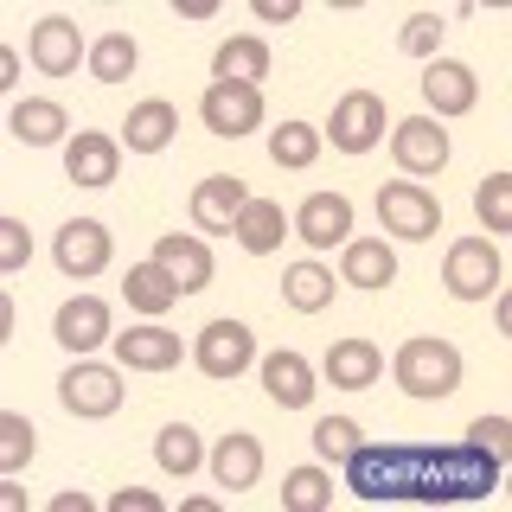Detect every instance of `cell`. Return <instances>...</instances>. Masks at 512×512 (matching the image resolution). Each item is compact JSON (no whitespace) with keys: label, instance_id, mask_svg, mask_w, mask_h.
Masks as SVG:
<instances>
[{"label":"cell","instance_id":"11","mask_svg":"<svg viewBox=\"0 0 512 512\" xmlns=\"http://www.w3.org/2000/svg\"><path fill=\"white\" fill-rule=\"evenodd\" d=\"M64 173H71L77 186H109L122 173V148L103 128H77V135L64 141Z\"/></svg>","mask_w":512,"mask_h":512},{"label":"cell","instance_id":"22","mask_svg":"<svg viewBox=\"0 0 512 512\" xmlns=\"http://www.w3.org/2000/svg\"><path fill=\"white\" fill-rule=\"evenodd\" d=\"M231 237H237V244H244L250 256H276V250H282V237H288L282 205H276V199H244V212H237Z\"/></svg>","mask_w":512,"mask_h":512},{"label":"cell","instance_id":"30","mask_svg":"<svg viewBox=\"0 0 512 512\" xmlns=\"http://www.w3.org/2000/svg\"><path fill=\"white\" fill-rule=\"evenodd\" d=\"M154 461H160L167 474H192V468L205 461V448H199V429H192V423H167V429L154 436Z\"/></svg>","mask_w":512,"mask_h":512},{"label":"cell","instance_id":"40","mask_svg":"<svg viewBox=\"0 0 512 512\" xmlns=\"http://www.w3.org/2000/svg\"><path fill=\"white\" fill-rule=\"evenodd\" d=\"M256 7V20H269V26H288L301 13V0H250Z\"/></svg>","mask_w":512,"mask_h":512},{"label":"cell","instance_id":"2","mask_svg":"<svg viewBox=\"0 0 512 512\" xmlns=\"http://www.w3.org/2000/svg\"><path fill=\"white\" fill-rule=\"evenodd\" d=\"M391 372H397V391H404V397H448L461 384V352L448 340H429V333H423V340L397 346Z\"/></svg>","mask_w":512,"mask_h":512},{"label":"cell","instance_id":"37","mask_svg":"<svg viewBox=\"0 0 512 512\" xmlns=\"http://www.w3.org/2000/svg\"><path fill=\"white\" fill-rule=\"evenodd\" d=\"M468 442L487 448V455H500V461H512V423H500V416H474V423H468Z\"/></svg>","mask_w":512,"mask_h":512},{"label":"cell","instance_id":"25","mask_svg":"<svg viewBox=\"0 0 512 512\" xmlns=\"http://www.w3.org/2000/svg\"><path fill=\"white\" fill-rule=\"evenodd\" d=\"M340 276L372 295V288L397 282V256H391V244H378V237H359V244H346V256H340Z\"/></svg>","mask_w":512,"mask_h":512},{"label":"cell","instance_id":"19","mask_svg":"<svg viewBox=\"0 0 512 512\" xmlns=\"http://www.w3.org/2000/svg\"><path fill=\"white\" fill-rule=\"evenodd\" d=\"M13 141H32V148H52V141H71V122H64V103H52V96H20L13 103Z\"/></svg>","mask_w":512,"mask_h":512},{"label":"cell","instance_id":"12","mask_svg":"<svg viewBox=\"0 0 512 512\" xmlns=\"http://www.w3.org/2000/svg\"><path fill=\"white\" fill-rule=\"evenodd\" d=\"M391 154H397V167H404V173H442V167H448V135H442V122H429V116L397 122V128H391Z\"/></svg>","mask_w":512,"mask_h":512},{"label":"cell","instance_id":"15","mask_svg":"<svg viewBox=\"0 0 512 512\" xmlns=\"http://www.w3.org/2000/svg\"><path fill=\"white\" fill-rule=\"evenodd\" d=\"M52 333H58V346L64 352H96L109 340V308L96 295H71L58 308V320H52Z\"/></svg>","mask_w":512,"mask_h":512},{"label":"cell","instance_id":"29","mask_svg":"<svg viewBox=\"0 0 512 512\" xmlns=\"http://www.w3.org/2000/svg\"><path fill=\"white\" fill-rule=\"evenodd\" d=\"M135 64H141V52H135V39H128V32H103V39L90 45L96 84H128V77H135Z\"/></svg>","mask_w":512,"mask_h":512},{"label":"cell","instance_id":"24","mask_svg":"<svg viewBox=\"0 0 512 512\" xmlns=\"http://www.w3.org/2000/svg\"><path fill=\"white\" fill-rule=\"evenodd\" d=\"M173 128H180V116H173V103L167 96H148V103H135L128 109V122H122V141L135 154H160L173 141Z\"/></svg>","mask_w":512,"mask_h":512},{"label":"cell","instance_id":"26","mask_svg":"<svg viewBox=\"0 0 512 512\" xmlns=\"http://www.w3.org/2000/svg\"><path fill=\"white\" fill-rule=\"evenodd\" d=\"M378 372H384V359H378L372 340H340V346L327 352V378L340 384V391H365Z\"/></svg>","mask_w":512,"mask_h":512},{"label":"cell","instance_id":"4","mask_svg":"<svg viewBox=\"0 0 512 512\" xmlns=\"http://www.w3.org/2000/svg\"><path fill=\"white\" fill-rule=\"evenodd\" d=\"M378 218L391 224V237H410V244H423V237L442 231V205L429 199L423 186H410V180L378 186Z\"/></svg>","mask_w":512,"mask_h":512},{"label":"cell","instance_id":"36","mask_svg":"<svg viewBox=\"0 0 512 512\" xmlns=\"http://www.w3.org/2000/svg\"><path fill=\"white\" fill-rule=\"evenodd\" d=\"M397 45H404L410 58H429L442 45V13H410L404 32H397Z\"/></svg>","mask_w":512,"mask_h":512},{"label":"cell","instance_id":"43","mask_svg":"<svg viewBox=\"0 0 512 512\" xmlns=\"http://www.w3.org/2000/svg\"><path fill=\"white\" fill-rule=\"evenodd\" d=\"M180 13H186V20H212L218 0H180Z\"/></svg>","mask_w":512,"mask_h":512},{"label":"cell","instance_id":"32","mask_svg":"<svg viewBox=\"0 0 512 512\" xmlns=\"http://www.w3.org/2000/svg\"><path fill=\"white\" fill-rule=\"evenodd\" d=\"M327 500H333L327 468H295V474L282 480V506L288 512H327Z\"/></svg>","mask_w":512,"mask_h":512},{"label":"cell","instance_id":"23","mask_svg":"<svg viewBox=\"0 0 512 512\" xmlns=\"http://www.w3.org/2000/svg\"><path fill=\"white\" fill-rule=\"evenodd\" d=\"M122 365H135V372H173L180 365V333H167V327H128L122 340Z\"/></svg>","mask_w":512,"mask_h":512},{"label":"cell","instance_id":"3","mask_svg":"<svg viewBox=\"0 0 512 512\" xmlns=\"http://www.w3.org/2000/svg\"><path fill=\"white\" fill-rule=\"evenodd\" d=\"M442 288L455 301H487L493 288H500V250H493V237H461V244H448Z\"/></svg>","mask_w":512,"mask_h":512},{"label":"cell","instance_id":"20","mask_svg":"<svg viewBox=\"0 0 512 512\" xmlns=\"http://www.w3.org/2000/svg\"><path fill=\"white\" fill-rule=\"evenodd\" d=\"M212 77H218V84H256V90H263V77H269V45L256 39V32L224 39L218 52H212Z\"/></svg>","mask_w":512,"mask_h":512},{"label":"cell","instance_id":"38","mask_svg":"<svg viewBox=\"0 0 512 512\" xmlns=\"http://www.w3.org/2000/svg\"><path fill=\"white\" fill-rule=\"evenodd\" d=\"M32 256V231L20 218H0V269H26Z\"/></svg>","mask_w":512,"mask_h":512},{"label":"cell","instance_id":"10","mask_svg":"<svg viewBox=\"0 0 512 512\" xmlns=\"http://www.w3.org/2000/svg\"><path fill=\"white\" fill-rule=\"evenodd\" d=\"M109 250H116V244H109V231L96 218H71L58 231V244H52L64 276H103V269H109Z\"/></svg>","mask_w":512,"mask_h":512},{"label":"cell","instance_id":"39","mask_svg":"<svg viewBox=\"0 0 512 512\" xmlns=\"http://www.w3.org/2000/svg\"><path fill=\"white\" fill-rule=\"evenodd\" d=\"M109 506H116V512H160V493H148V487H122Z\"/></svg>","mask_w":512,"mask_h":512},{"label":"cell","instance_id":"9","mask_svg":"<svg viewBox=\"0 0 512 512\" xmlns=\"http://www.w3.org/2000/svg\"><path fill=\"white\" fill-rule=\"evenodd\" d=\"M154 263L173 276L180 295H205V288H212V244H205V237H186V231L160 237V244H154Z\"/></svg>","mask_w":512,"mask_h":512},{"label":"cell","instance_id":"18","mask_svg":"<svg viewBox=\"0 0 512 512\" xmlns=\"http://www.w3.org/2000/svg\"><path fill=\"white\" fill-rule=\"evenodd\" d=\"M212 474H218V487H231V493L256 487V474H263V442L244 436V429L218 436V442H212Z\"/></svg>","mask_w":512,"mask_h":512},{"label":"cell","instance_id":"42","mask_svg":"<svg viewBox=\"0 0 512 512\" xmlns=\"http://www.w3.org/2000/svg\"><path fill=\"white\" fill-rule=\"evenodd\" d=\"M0 506H7V512H26V487H20V480H7V487H0Z\"/></svg>","mask_w":512,"mask_h":512},{"label":"cell","instance_id":"21","mask_svg":"<svg viewBox=\"0 0 512 512\" xmlns=\"http://www.w3.org/2000/svg\"><path fill=\"white\" fill-rule=\"evenodd\" d=\"M263 391L276 397L282 410H314V372L301 352H269L263 359Z\"/></svg>","mask_w":512,"mask_h":512},{"label":"cell","instance_id":"7","mask_svg":"<svg viewBox=\"0 0 512 512\" xmlns=\"http://www.w3.org/2000/svg\"><path fill=\"white\" fill-rule=\"evenodd\" d=\"M192 352H199V372L205 378H237L256 359V340H250L244 320H205L199 340H192Z\"/></svg>","mask_w":512,"mask_h":512},{"label":"cell","instance_id":"17","mask_svg":"<svg viewBox=\"0 0 512 512\" xmlns=\"http://www.w3.org/2000/svg\"><path fill=\"white\" fill-rule=\"evenodd\" d=\"M244 199H250V186L231 180V173H218V180H199V186H192V218H199L205 237H212V231H231L237 212H244Z\"/></svg>","mask_w":512,"mask_h":512},{"label":"cell","instance_id":"28","mask_svg":"<svg viewBox=\"0 0 512 512\" xmlns=\"http://www.w3.org/2000/svg\"><path fill=\"white\" fill-rule=\"evenodd\" d=\"M122 295H128V308H141V314H167L180 288H173V276H167L160 263H135V269L122 276Z\"/></svg>","mask_w":512,"mask_h":512},{"label":"cell","instance_id":"27","mask_svg":"<svg viewBox=\"0 0 512 512\" xmlns=\"http://www.w3.org/2000/svg\"><path fill=\"white\" fill-rule=\"evenodd\" d=\"M282 295H288V308H301V314L333 308V269H320V263H288V269H282Z\"/></svg>","mask_w":512,"mask_h":512},{"label":"cell","instance_id":"13","mask_svg":"<svg viewBox=\"0 0 512 512\" xmlns=\"http://www.w3.org/2000/svg\"><path fill=\"white\" fill-rule=\"evenodd\" d=\"M474 96H480V77L468 71V64L429 58V71H423V103H436V116H468Z\"/></svg>","mask_w":512,"mask_h":512},{"label":"cell","instance_id":"31","mask_svg":"<svg viewBox=\"0 0 512 512\" xmlns=\"http://www.w3.org/2000/svg\"><path fill=\"white\" fill-rule=\"evenodd\" d=\"M269 154H276V167L301 173V167H314V160H320V135H314L308 122H282L276 135H269Z\"/></svg>","mask_w":512,"mask_h":512},{"label":"cell","instance_id":"14","mask_svg":"<svg viewBox=\"0 0 512 512\" xmlns=\"http://www.w3.org/2000/svg\"><path fill=\"white\" fill-rule=\"evenodd\" d=\"M295 231H301L308 250H333V244L352 237V205L340 199V192H314V199L295 212Z\"/></svg>","mask_w":512,"mask_h":512},{"label":"cell","instance_id":"35","mask_svg":"<svg viewBox=\"0 0 512 512\" xmlns=\"http://www.w3.org/2000/svg\"><path fill=\"white\" fill-rule=\"evenodd\" d=\"M359 442H365L359 423H346V416H320V423H314V448H320L327 461H346Z\"/></svg>","mask_w":512,"mask_h":512},{"label":"cell","instance_id":"6","mask_svg":"<svg viewBox=\"0 0 512 512\" xmlns=\"http://www.w3.org/2000/svg\"><path fill=\"white\" fill-rule=\"evenodd\" d=\"M199 116H205L212 135L237 141V135H250V128L263 122V90H256V84H218V77H212V84H205Z\"/></svg>","mask_w":512,"mask_h":512},{"label":"cell","instance_id":"41","mask_svg":"<svg viewBox=\"0 0 512 512\" xmlns=\"http://www.w3.org/2000/svg\"><path fill=\"white\" fill-rule=\"evenodd\" d=\"M52 512H96V506H90V493H58Z\"/></svg>","mask_w":512,"mask_h":512},{"label":"cell","instance_id":"34","mask_svg":"<svg viewBox=\"0 0 512 512\" xmlns=\"http://www.w3.org/2000/svg\"><path fill=\"white\" fill-rule=\"evenodd\" d=\"M26 461H32V423L20 410H7V416H0V468L20 474Z\"/></svg>","mask_w":512,"mask_h":512},{"label":"cell","instance_id":"16","mask_svg":"<svg viewBox=\"0 0 512 512\" xmlns=\"http://www.w3.org/2000/svg\"><path fill=\"white\" fill-rule=\"evenodd\" d=\"M32 64H39L45 77H71L77 64H84V39H77V26L64 20V13L32 26Z\"/></svg>","mask_w":512,"mask_h":512},{"label":"cell","instance_id":"33","mask_svg":"<svg viewBox=\"0 0 512 512\" xmlns=\"http://www.w3.org/2000/svg\"><path fill=\"white\" fill-rule=\"evenodd\" d=\"M474 212H480V224H487L493 237L512 231V173H487V180H480V192H474Z\"/></svg>","mask_w":512,"mask_h":512},{"label":"cell","instance_id":"8","mask_svg":"<svg viewBox=\"0 0 512 512\" xmlns=\"http://www.w3.org/2000/svg\"><path fill=\"white\" fill-rule=\"evenodd\" d=\"M378 135H384V103L372 90H352L333 103V122H327V141L340 154H372L378 148Z\"/></svg>","mask_w":512,"mask_h":512},{"label":"cell","instance_id":"5","mask_svg":"<svg viewBox=\"0 0 512 512\" xmlns=\"http://www.w3.org/2000/svg\"><path fill=\"white\" fill-rule=\"evenodd\" d=\"M58 397H64V410H77V416H116L122 410V378L96 359H77V365H64Z\"/></svg>","mask_w":512,"mask_h":512},{"label":"cell","instance_id":"1","mask_svg":"<svg viewBox=\"0 0 512 512\" xmlns=\"http://www.w3.org/2000/svg\"><path fill=\"white\" fill-rule=\"evenodd\" d=\"M346 487L391 506H474L500 487V455L474 442H359L346 455Z\"/></svg>","mask_w":512,"mask_h":512}]
</instances>
